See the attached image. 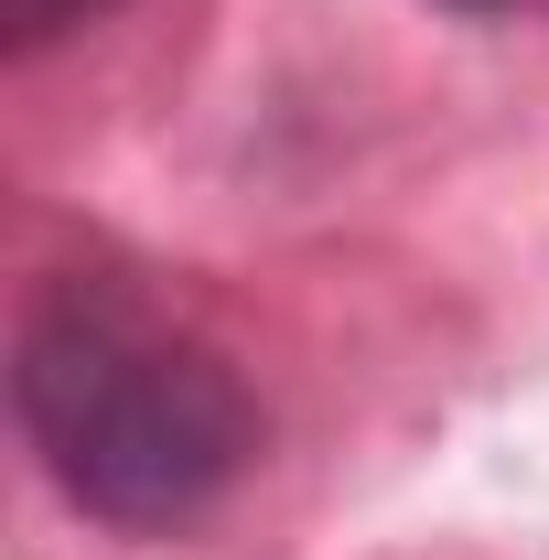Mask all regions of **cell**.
Instances as JSON below:
<instances>
[{"label": "cell", "mask_w": 549, "mask_h": 560, "mask_svg": "<svg viewBox=\"0 0 549 560\" xmlns=\"http://www.w3.org/2000/svg\"><path fill=\"white\" fill-rule=\"evenodd\" d=\"M97 11H119V0H0L11 44H55V33H75V22H97Z\"/></svg>", "instance_id": "7a4b0ae2"}, {"label": "cell", "mask_w": 549, "mask_h": 560, "mask_svg": "<svg viewBox=\"0 0 549 560\" xmlns=\"http://www.w3.org/2000/svg\"><path fill=\"white\" fill-rule=\"evenodd\" d=\"M11 420L75 517L173 539L259 464V399L226 355L119 280H55L11 324Z\"/></svg>", "instance_id": "6da1fadb"}, {"label": "cell", "mask_w": 549, "mask_h": 560, "mask_svg": "<svg viewBox=\"0 0 549 560\" xmlns=\"http://www.w3.org/2000/svg\"><path fill=\"white\" fill-rule=\"evenodd\" d=\"M453 11H506V0H453Z\"/></svg>", "instance_id": "3957f363"}]
</instances>
